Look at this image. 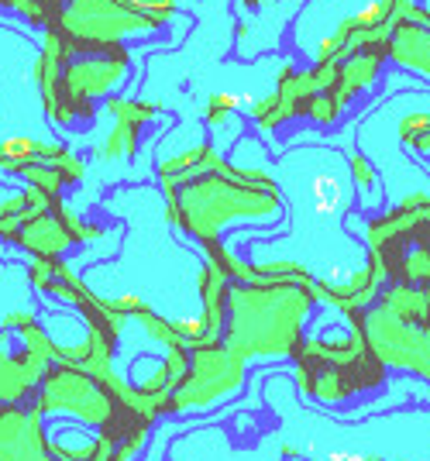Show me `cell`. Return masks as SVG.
Masks as SVG:
<instances>
[{
  "label": "cell",
  "mask_w": 430,
  "mask_h": 461,
  "mask_svg": "<svg viewBox=\"0 0 430 461\" xmlns=\"http://www.w3.org/2000/svg\"><path fill=\"white\" fill-rule=\"evenodd\" d=\"M331 461H369V458H362V455H345V451H334Z\"/></svg>",
  "instance_id": "1"
}]
</instances>
